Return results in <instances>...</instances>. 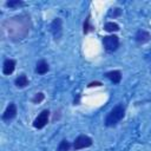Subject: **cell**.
Here are the masks:
<instances>
[{"label":"cell","instance_id":"obj_1","mask_svg":"<svg viewBox=\"0 0 151 151\" xmlns=\"http://www.w3.org/2000/svg\"><path fill=\"white\" fill-rule=\"evenodd\" d=\"M31 28H32V20L29 14L27 13L17 14L2 21L1 37L12 42H18L24 40L29 34Z\"/></svg>","mask_w":151,"mask_h":151},{"label":"cell","instance_id":"obj_2","mask_svg":"<svg viewBox=\"0 0 151 151\" xmlns=\"http://www.w3.org/2000/svg\"><path fill=\"white\" fill-rule=\"evenodd\" d=\"M125 112H126V106L123 103L117 104L116 106H113L107 114L105 116L104 119V125L106 127H114L116 125H118L120 123L122 119H124L125 117Z\"/></svg>","mask_w":151,"mask_h":151},{"label":"cell","instance_id":"obj_3","mask_svg":"<svg viewBox=\"0 0 151 151\" xmlns=\"http://www.w3.org/2000/svg\"><path fill=\"white\" fill-rule=\"evenodd\" d=\"M119 45H120L119 37L116 34H109L103 38V47L109 53L116 52L119 48Z\"/></svg>","mask_w":151,"mask_h":151},{"label":"cell","instance_id":"obj_4","mask_svg":"<svg viewBox=\"0 0 151 151\" xmlns=\"http://www.w3.org/2000/svg\"><path fill=\"white\" fill-rule=\"evenodd\" d=\"M92 144H93V139L90 136L79 134L72 143V150L78 151V150H81V149H86V147L92 146Z\"/></svg>","mask_w":151,"mask_h":151},{"label":"cell","instance_id":"obj_5","mask_svg":"<svg viewBox=\"0 0 151 151\" xmlns=\"http://www.w3.org/2000/svg\"><path fill=\"white\" fill-rule=\"evenodd\" d=\"M50 29L51 33L53 35L54 41H59L63 38V33H64V28H63V19L57 17L52 20L51 25H50Z\"/></svg>","mask_w":151,"mask_h":151},{"label":"cell","instance_id":"obj_6","mask_svg":"<svg viewBox=\"0 0 151 151\" xmlns=\"http://www.w3.org/2000/svg\"><path fill=\"white\" fill-rule=\"evenodd\" d=\"M50 114H51V112H50L48 109L42 110V111L34 118V120H33V123H32L33 127H34V129H38V130L44 129V127L48 124V122H50Z\"/></svg>","mask_w":151,"mask_h":151},{"label":"cell","instance_id":"obj_7","mask_svg":"<svg viewBox=\"0 0 151 151\" xmlns=\"http://www.w3.org/2000/svg\"><path fill=\"white\" fill-rule=\"evenodd\" d=\"M17 114H18V107H17L15 103L11 101V103L7 105V107L5 109L4 113L1 114V119H2L5 123H9V122H12V120L17 117Z\"/></svg>","mask_w":151,"mask_h":151},{"label":"cell","instance_id":"obj_8","mask_svg":"<svg viewBox=\"0 0 151 151\" xmlns=\"http://www.w3.org/2000/svg\"><path fill=\"white\" fill-rule=\"evenodd\" d=\"M150 40H151V33L147 32L146 29L140 28V29H138V31L136 32V34H134V41H136V44H137L138 46L144 45V44H147Z\"/></svg>","mask_w":151,"mask_h":151},{"label":"cell","instance_id":"obj_9","mask_svg":"<svg viewBox=\"0 0 151 151\" xmlns=\"http://www.w3.org/2000/svg\"><path fill=\"white\" fill-rule=\"evenodd\" d=\"M17 66V61L14 59H5L2 64V73L5 76H11Z\"/></svg>","mask_w":151,"mask_h":151},{"label":"cell","instance_id":"obj_10","mask_svg":"<svg viewBox=\"0 0 151 151\" xmlns=\"http://www.w3.org/2000/svg\"><path fill=\"white\" fill-rule=\"evenodd\" d=\"M104 77L107 78L111 83L113 84H119L122 81V72L119 70H111V71H107L104 73Z\"/></svg>","mask_w":151,"mask_h":151},{"label":"cell","instance_id":"obj_11","mask_svg":"<svg viewBox=\"0 0 151 151\" xmlns=\"http://www.w3.org/2000/svg\"><path fill=\"white\" fill-rule=\"evenodd\" d=\"M34 71H35L37 74H40V76L46 74V73L50 71V65H48V63H47L45 59H40V60L37 61Z\"/></svg>","mask_w":151,"mask_h":151},{"label":"cell","instance_id":"obj_12","mask_svg":"<svg viewBox=\"0 0 151 151\" xmlns=\"http://www.w3.org/2000/svg\"><path fill=\"white\" fill-rule=\"evenodd\" d=\"M29 84V80L25 73H20L15 79H14V85L17 88H25Z\"/></svg>","mask_w":151,"mask_h":151},{"label":"cell","instance_id":"obj_13","mask_svg":"<svg viewBox=\"0 0 151 151\" xmlns=\"http://www.w3.org/2000/svg\"><path fill=\"white\" fill-rule=\"evenodd\" d=\"M96 28H94V25H92L91 22V14H87L86 19L84 20V24H83V33L84 34H88L91 32H93Z\"/></svg>","mask_w":151,"mask_h":151},{"label":"cell","instance_id":"obj_14","mask_svg":"<svg viewBox=\"0 0 151 151\" xmlns=\"http://www.w3.org/2000/svg\"><path fill=\"white\" fill-rule=\"evenodd\" d=\"M5 6L9 9H17V8H21L26 6V2L22 0H7L5 2Z\"/></svg>","mask_w":151,"mask_h":151},{"label":"cell","instance_id":"obj_15","mask_svg":"<svg viewBox=\"0 0 151 151\" xmlns=\"http://www.w3.org/2000/svg\"><path fill=\"white\" fill-rule=\"evenodd\" d=\"M104 29H105L106 32L113 34L114 32H118V31L120 29V27H119V25H118L117 22H114V21H107V22H105V25H104Z\"/></svg>","mask_w":151,"mask_h":151},{"label":"cell","instance_id":"obj_16","mask_svg":"<svg viewBox=\"0 0 151 151\" xmlns=\"http://www.w3.org/2000/svg\"><path fill=\"white\" fill-rule=\"evenodd\" d=\"M71 149H72V143L68 142L66 138H64L59 142V145L55 151H71Z\"/></svg>","mask_w":151,"mask_h":151},{"label":"cell","instance_id":"obj_17","mask_svg":"<svg viewBox=\"0 0 151 151\" xmlns=\"http://www.w3.org/2000/svg\"><path fill=\"white\" fill-rule=\"evenodd\" d=\"M122 14H123V9L120 7H112L107 12V18H113L114 19V18L120 17Z\"/></svg>","mask_w":151,"mask_h":151},{"label":"cell","instance_id":"obj_18","mask_svg":"<svg viewBox=\"0 0 151 151\" xmlns=\"http://www.w3.org/2000/svg\"><path fill=\"white\" fill-rule=\"evenodd\" d=\"M45 100V93L44 92H37L32 98H31V103L32 104H40Z\"/></svg>","mask_w":151,"mask_h":151},{"label":"cell","instance_id":"obj_19","mask_svg":"<svg viewBox=\"0 0 151 151\" xmlns=\"http://www.w3.org/2000/svg\"><path fill=\"white\" fill-rule=\"evenodd\" d=\"M60 118H61V110L59 109V110H55V112H54V114H53V118H52V122L55 123V122H58Z\"/></svg>","mask_w":151,"mask_h":151},{"label":"cell","instance_id":"obj_20","mask_svg":"<svg viewBox=\"0 0 151 151\" xmlns=\"http://www.w3.org/2000/svg\"><path fill=\"white\" fill-rule=\"evenodd\" d=\"M99 86H103V83L101 81H98V80L91 81V83L87 84V87H99Z\"/></svg>","mask_w":151,"mask_h":151},{"label":"cell","instance_id":"obj_21","mask_svg":"<svg viewBox=\"0 0 151 151\" xmlns=\"http://www.w3.org/2000/svg\"><path fill=\"white\" fill-rule=\"evenodd\" d=\"M80 104V94H77V98H74L73 105H79Z\"/></svg>","mask_w":151,"mask_h":151}]
</instances>
